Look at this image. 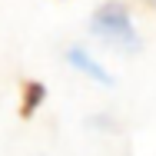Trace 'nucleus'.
I'll return each mask as SVG.
<instances>
[{"label": "nucleus", "mask_w": 156, "mask_h": 156, "mask_svg": "<svg viewBox=\"0 0 156 156\" xmlns=\"http://www.w3.org/2000/svg\"><path fill=\"white\" fill-rule=\"evenodd\" d=\"M93 33L100 40H106L110 47H133L136 43V33L129 23V13H126L123 3H106L93 13Z\"/></svg>", "instance_id": "1"}, {"label": "nucleus", "mask_w": 156, "mask_h": 156, "mask_svg": "<svg viewBox=\"0 0 156 156\" xmlns=\"http://www.w3.org/2000/svg\"><path fill=\"white\" fill-rule=\"evenodd\" d=\"M43 96H47V87L37 83V80H27V83L20 87V116H23V120H30L33 113L40 110Z\"/></svg>", "instance_id": "2"}, {"label": "nucleus", "mask_w": 156, "mask_h": 156, "mask_svg": "<svg viewBox=\"0 0 156 156\" xmlns=\"http://www.w3.org/2000/svg\"><path fill=\"white\" fill-rule=\"evenodd\" d=\"M70 60L76 63V66H80L83 73H90V76H96L100 83H106V70H103L100 63H93L90 57H83V50H70Z\"/></svg>", "instance_id": "3"}]
</instances>
